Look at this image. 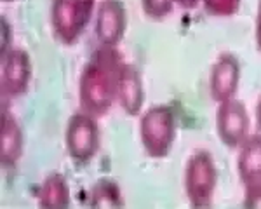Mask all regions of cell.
Returning a JSON list of instances; mask_svg holds the SVG:
<instances>
[{
  "mask_svg": "<svg viewBox=\"0 0 261 209\" xmlns=\"http://www.w3.org/2000/svg\"><path fill=\"white\" fill-rule=\"evenodd\" d=\"M92 207H124L122 190L113 179L103 178L94 183L91 190Z\"/></svg>",
  "mask_w": 261,
  "mask_h": 209,
  "instance_id": "5bb4252c",
  "label": "cell"
},
{
  "mask_svg": "<svg viewBox=\"0 0 261 209\" xmlns=\"http://www.w3.org/2000/svg\"><path fill=\"white\" fill-rule=\"evenodd\" d=\"M185 194L193 209H209L218 188V167L207 150H197L188 157L183 174Z\"/></svg>",
  "mask_w": 261,
  "mask_h": 209,
  "instance_id": "3957f363",
  "label": "cell"
},
{
  "mask_svg": "<svg viewBox=\"0 0 261 209\" xmlns=\"http://www.w3.org/2000/svg\"><path fill=\"white\" fill-rule=\"evenodd\" d=\"M178 124L169 104H153L140 115V140L151 159H166L176 141Z\"/></svg>",
  "mask_w": 261,
  "mask_h": 209,
  "instance_id": "7a4b0ae2",
  "label": "cell"
},
{
  "mask_svg": "<svg viewBox=\"0 0 261 209\" xmlns=\"http://www.w3.org/2000/svg\"><path fill=\"white\" fill-rule=\"evenodd\" d=\"M24 152V135L19 120L11 110L2 108L0 115V162L4 167H14Z\"/></svg>",
  "mask_w": 261,
  "mask_h": 209,
  "instance_id": "8fae6325",
  "label": "cell"
},
{
  "mask_svg": "<svg viewBox=\"0 0 261 209\" xmlns=\"http://www.w3.org/2000/svg\"><path fill=\"white\" fill-rule=\"evenodd\" d=\"M117 103L125 115L138 117L145 107V87L141 73L133 63L124 61L117 77Z\"/></svg>",
  "mask_w": 261,
  "mask_h": 209,
  "instance_id": "30bf717a",
  "label": "cell"
},
{
  "mask_svg": "<svg viewBox=\"0 0 261 209\" xmlns=\"http://www.w3.org/2000/svg\"><path fill=\"white\" fill-rule=\"evenodd\" d=\"M214 125H216V135L220 141L230 150H239L244 141L251 136L249 112L244 101L237 98L218 103Z\"/></svg>",
  "mask_w": 261,
  "mask_h": 209,
  "instance_id": "8992f818",
  "label": "cell"
},
{
  "mask_svg": "<svg viewBox=\"0 0 261 209\" xmlns=\"http://www.w3.org/2000/svg\"><path fill=\"white\" fill-rule=\"evenodd\" d=\"M254 120H256V129H258V133L261 135V96L258 98V101H256V108H254Z\"/></svg>",
  "mask_w": 261,
  "mask_h": 209,
  "instance_id": "d6986e66",
  "label": "cell"
},
{
  "mask_svg": "<svg viewBox=\"0 0 261 209\" xmlns=\"http://www.w3.org/2000/svg\"><path fill=\"white\" fill-rule=\"evenodd\" d=\"M204 11L216 18H230L237 14L241 7V0H200Z\"/></svg>",
  "mask_w": 261,
  "mask_h": 209,
  "instance_id": "2e32d148",
  "label": "cell"
},
{
  "mask_svg": "<svg viewBox=\"0 0 261 209\" xmlns=\"http://www.w3.org/2000/svg\"><path fill=\"white\" fill-rule=\"evenodd\" d=\"M96 0H50V28L63 45H75L96 14Z\"/></svg>",
  "mask_w": 261,
  "mask_h": 209,
  "instance_id": "277c9868",
  "label": "cell"
},
{
  "mask_svg": "<svg viewBox=\"0 0 261 209\" xmlns=\"http://www.w3.org/2000/svg\"><path fill=\"white\" fill-rule=\"evenodd\" d=\"M200 4V0H176V6L183 7V9H195Z\"/></svg>",
  "mask_w": 261,
  "mask_h": 209,
  "instance_id": "ffe728a7",
  "label": "cell"
},
{
  "mask_svg": "<svg viewBox=\"0 0 261 209\" xmlns=\"http://www.w3.org/2000/svg\"><path fill=\"white\" fill-rule=\"evenodd\" d=\"M101 146V129L98 117L77 112L68 119L65 127L66 153L77 166H87L98 155Z\"/></svg>",
  "mask_w": 261,
  "mask_h": 209,
  "instance_id": "5b68a950",
  "label": "cell"
},
{
  "mask_svg": "<svg viewBox=\"0 0 261 209\" xmlns=\"http://www.w3.org/2000/svg\"><path fill=\"white\" fill-rule=\"evenodd\" d=\"M124 56L110 45H98L79 77V103L82 110L103 117L117 103V77Z\"/></svg>",
  "mask_w": 261,
  "mask_h": 209,
  "instance_id": "6da1fadb",
  "label": "cell"
},
{
  "mask_svg": "<svg viewBox=\"0 0 261 209\" xmlns=\"http://www.w3.org/2000/svg\"><path fill=\"white\" fill-rule=\"evenodd\" d=\"M254 40L256 47L261 54V0L258 4V11H256V19H254Z\"/></svg>",
  "mask_w": 261,
  "mask_h": 209,
  "instance_id": "ac0fdd59",
  "label": "cell"
},
{
  "mask_svg": "<svg viewBox=\"0 0 261 209\" xmlns=\"http://www.w3.org/2000/svg\"><path fill=\"white\" fill-rule=\"evenodd\" d=\"M237 173L242 185L261 183V135H251L239 148Z\"/></svg>",
  "mask_w": 261,
  "mask_h": 209,
  "instance_id": "7c38bea8",
  "label": "cell"
},
{
  "mask_svg": "<svg viewBox=\"0 0 261 209\" xmlns=\"http://www.w3.org/2000/svg\"><path fill=\"white\" fill-rule=\"evenodd\" d=\"M241 86V61L235 54L223 53L213 63L209 73V93L216 103L237 98Z\"/></svg>",
  "mask_w": 261,
  "mask_h": 209,
  "instance_id": "9c48e42d",
  "label": "cell"
},
{
  "mask_svg": "<svg viewBox=\"0 0 261 209\" xmlns=\"http://www.w3.org/2000/svg\"><path fill=\"white\" fill-rule=\"evenodd\" d=\"M176 0H141V9L146 18L162 21L174 11Z\"/></svg>",
  "mask_w": 261,
  "mask_h": 209,
  "instance_id": "9a60e30c",
  "label": "cell"
},
{
  "mask_svg": "<svg viewBox=\"0 0 261 209\" xmlns=\"http://www.w3.org/2000/svg\"><path fill=\"white\" fill-rule=\"evenodd\" d=\"M40 209H66L70 207V185L61 173L54 171L42 179L37 194Z\"/></svg>",
  "mask_w": 261,
  "mask_h": 209,
  "instance_id": "4fadbf2b",
  "label": "cell"
},
{
  "mask_svg": "<svg viewBox=\"0 0 261 209\" xmlns=\"http://www.w3.org/2000/svg\"><path fill=\"white\" fill-rule=\"evenodd\" d=\"M127 30V11L122 0H99L94 14V33L101 45L117 47Z\"/></svg>",
  "mask_w": 261,
  "mask_h": 209,
  "instance_id": "ba28073f",
  "label": "cell"
},
{
  "mask_svg": "<svg viewBox=\"0 0 261 209\" xmlns=\"http://www.w3.org/2000/svg\"><path fill=\"white\" fill-rule=\"evenodd\" d=\"M33 77L32 58L27 49L11 47L2 54V73H0V89L7 99H18L30 89Z\"/></svg>",
  "mask_w": 261,
  "mask_h": 209,
  "instance_id": "52a82bcc",
  "label": "cell"
},
{
  "mask_svg": "<svg viewBox=\"0 0 261 209\" xmlns=\"http://www.w3.org/2000/svg\"><path fill=\"white\" fill-rule=\"evenodd\" d=\"M244 207L249 209H261V183H252V185H244Z\"/></svg>",
  "mask_w": 261,
  "mask_h": 209,
  "instance_id": "e0dca14e",
  "label": "cell"
},
{
  "mask_svg": "<svg viewBox=\"0 0 261 209\" xmlns=\"http://www.w3.org/2000/svg\"><path fill=\"white\" fill-rule=\"evenodd\" d=\"M2 2H14V0H2Z\"/></svg>",
  "mask_w": 261,
  "mask_h": 209,
  "instance_id": "44dd1931",
  "label": "cell"
}]
</instances>
